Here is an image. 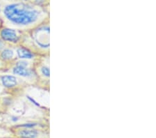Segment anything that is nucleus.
I'll list each match as a JSON object with an SVG mask.
<instances>
[{
  "label": "nucleus",
  "instance_id": "obj_7",
  "mask_svg": "<svg viewBox=\"0 0 156 138\" xmlns=\"http://www.w3.org/2000/svg\"><path fill=\"white\" fill-rule=\"evenodd\" d=\"M19 135L22 138H36L38 136V132L34 129H25L21 130Z\"/></svg>",
  "mask_w": 156,
  "mask_h": 138
},
{
  "label": "nucleus",
  "instance_id": "obj_11",
  "mask_svg": "<svg viewBox=\"0 0 156 138\" xmlns=\"http://www.w3.org/2000/svg\"><path fill=\"white\" fill-rule=\"evenodd\" d=\"M3 46H4L3 43H2L1 41H0V50H1L2 47H3Z\"/></svg>",
  "mask_w": 156,
  "mask_h": 138
},
{
  "label": "nucleus",
  "instance_id": "obj_4",
  "mask_svg": "<svg viewBox=\"0 0 156 138\" xmlns=\"http://www.w3.org/2000/svg\"><path fill=\"white\" fill-rule=\"evenodd\" d=\"M2 82L6 88H12L17 84L16 77L13 75H4L2 77Z\"/></svg>",
  "mask_w": 156,
  "mask_h": 138
},
{
  "label": "nucleus",
  "instance_id": "obj_10",
  "mask_svg": "<svg viewBox=\"0 0 156 138\" xmlns=\"http://www.w3.org/2000/svg\"><path fill=\"white\" fill-rule=\"evenodd\" d=\"M28 64H29V63L27 62L24 61V60H21V61H19L17 62L16 66H22V67H27Z\"/></svg>",
  "mask_w": 156,
  "mask_h": 138
},
{
  "label": "nucleus",
  "instance_id": "obj_12",
  "mask_svg": "<svg viewBox=\"0 0 156 138\" xmlns=\"http://www.w3.org/2000/svg\"><path fill=\"white\" fill-rule=\"evenodd\" d=\"M23 1H29V0H23Z\"/></svg>",
  "mask_w": 156,
  "mask_h": 138
},
{
  "label": "nucleus",
  "instance_id": "obj_9",
  "mask_svg": "<svg viewBox=\"0 0 156 138\" xmlns=\"http://www.w3.org/2000/svg\"><path fill=\"white\" fill-rule=\"evenodd\" d=\"M1 57L4 60H11L13 58L14 52L11 49H5L2 52Z\"/></svg>",
  "mask_w": 156,
  "mask_h": 138
},
{
  "label": "nucleus",
  "instance_id": "obj_6",
  "mask_svg": "<svg viewBox=\"0 0 156 138\" xmlns=\"http://www.w3.org/2000/svg\"><path fill=\"white\" fill-rule=\"evenodd\" d=\"M17 54L19 58L22 59H31L34 57V54L25 47H20L17 50Z\"/></svg>",
  "mask_w": 156,
  "mask_h": 138
},
{
  "label": "nucleus",
  "instance_id": "obj_2",
  "mask_svg": "<svg viewBox=\"0 0 156 138\" xmlns=\"http://www.w3.org/2000/svg\"><path fill=\"white\" fill-rule=\"evenodd\" d=\"M49 21L39 24L34 30L33 39L36 46L45 56H49L50 51Z\"/></svg>",
  "mask_w": 156,
  "mask_h": 138
},
{
  "label": "nucleus",
  "instance_id": "obj_8",
  "mask_svg": "<svg viewBox=\"0 0 156 138\" xmlns=\"http://www.w3.org/2000/svg\"><path fill=\"white\" fill-rule=\"evenodd\" d=\"M40 73L42 75V77L45 79L46 81L49 82V77H50V70L49 66L48 65H42L40 67Z\"/></svg>",
  "mask_w": 156,
  "mask_h": 138
},
{
  "label": "nucleus",
  "instance_id": "obj_5",
  "mask_svg": "<svg viewBox=\"0 0 156 138\" xmlns=\"http://www.w3.org/2000/svg\"><path fill=\"white\" fill-rule=\"evenodd\" d=\"M13 73L24 77H31L33 72L31 70L27 69V67H22L20 66H16L13 68Z\"/></svg>",
  "mask_w": 156,
  "mask_h": 138
},
{
  "label": "nucleus",
  "instance_id": "obj_3",
  "mask_svg": "<svg viewBox=\"0 0 156 138\" xmlns=\"http://www.w3.org/2000/svg\"><path fill=\"white\" fill-rule=\"evenodd\" d=\"M0 35H1L2 39L5 41L17 43L20 39V37L18 34H17L16 30L9 28H5L2 29L1 33H0Z\"/></svg>",
  "mask_w": 156,
  "mask_h": 138
},
{
  "label": "nucleus",
  "instance_id": "obj_1",
  "mask_svg": "<svg viewBox=\"0 0 156 138\" xmlns=\"http://www.w3.org/2000/svg\"><path fill=\"white\" fill-rule=\"evenodd\" d=\"M4 13L7 19L18 25H29L39 22L49 21V17H44V11L24 3L8 5L5 7Z\"/></svg>",
  "mask_w": 156,
  "mask_h": 138
}]
</instances>
